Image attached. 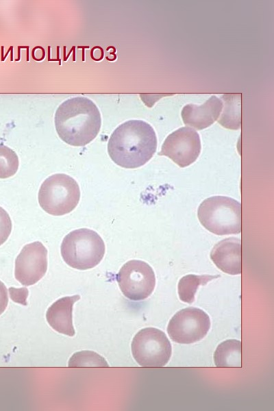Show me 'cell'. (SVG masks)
<instances>
[{"label":"cell","instance_id":"14","mask_svg":"<svg viewBox=\"0 0 274 411\" xmlns=\"http://www.w3.org/2000/svg\"><path fill=\"white\" fill-rule=\"evenodd\" d=\"M241 342L229 339L218 345L214 353V364L217 367L242 366Z\"/></svg>","mask_w":274,"mask_h":411},{"label":"cell","instance_id":"2","mask_svg":"<svg viewBox=\"0 0 274 411\" xmlns=\"http://www.w3.org/2000/svg\"><path fill=\"white\" fill-rule=\"evenodd\" d=\"M54 123L59 137L66 144L83 147L92 141L101 126V116L97 105L85 97H75L63 101L57 108Z\"/></svg>","mask_w":274,"mask_h":411},{"label":"cell","instance_id":"10","mask_svg":"<svg viewBox=\"0 0 274 411\" xmlns=\"http://www.w3.org/2000/svg\"><path fill=\"white\" fill-rule=\"evenodd\" d=\"M47 270V249L40 241L25 245L15 260L14 275L23 286L37 283Z\"/></svg>","mask_w":274,"mask_h":411},{"label":"cell","instance_id":"7","mask_svg":"<svg viewBox=\"0 0 274 411\" xmlns=\"http://www.w3.org/2000/svg\"><path fill=\"white\" fill-rule=\"evenodd\" d=\"M123 294L132 301L147 298L155 286V277L153 269L147 262L132 260L127 262L116 276Z\"/></svg>","mask_w":274,"mask_h":411},{"label":"cell","instance_id":"3","mask_svg":"<svg viewBox=\"0 0 274 411\" xmlns=\"http://www.w3.org/2000/svg\"><path fill=\"white\" fill-rule=\"evenodd\" d=\"M105 244L94 230L81 228L73 230L62 240L60 251L64 261L78 270L94 268L105 254Z\"/></svg>","mask_w":274,"mask_h":411},{"label":"cell","instance_id":"17","mask_svg":"<svg viewBox=\"0 0 274 411\" xmlns=\"http://www.w3.org/2000/svg\"><path fill=\"white\" fill-rule=\"evenodd\" d=\"M19 160L16 152L0 144V179L13 176L17 172Z\"/></svg>","mask_w":274,"mask_h":411},{"label":"cell","instance_id":"19","mask_svg":"<svg viewBox=\"0 0 274 411\" xmlns=\"http://www.w3.org/2000/svg\"><path fill=\"white\" fill-rule=\"evenodd\" d=\"M12 231V221L8 213L0 207V246L8 238Z\"/></svg>","mask_w":274,"mask_h":411},{"label":"cell","instance_id":"16","mask_svg":"<svg viewBox=\"0 0 274 411\" xmlns=\"http://www.w3.org/2000/svg\"><path fill=\"white\" fill-rule=\"evenodd\" d=\"M220 275H197L189 274L179 279L177 286L178 295L181 301L192 303L195 301V296L199 286L206 285L213 279Z\"/></svg>","mask_w":274,"mask_h":411},{"label":"cell","instance_id":"12","mask_svg":"<svg viewBox=\"0 0 274 411\" xmlns=\"http://www.w3.org/2000/svg\"><path fill=\"white\" fill-rule=\"evenodd\" d=\"M210 258L223 272L229 275L241 273V241L231 237L217 242L212 248Z\"/></svg>","mask_w":274,"mask_h":411},{"label":"cell","instance_id":"20","mask_svg":"<svg viewBox=\"0 0 274 411\" xmlns=\"http://www.w3.org/2000/svg\"><path fill=\"white\" fill-rule=\"evenodd\" d=\"M8 303V290L5 284L0 281V315L5 311Z\"/></svg>","mask_w":274,"mask_h":411},{"label":"cell","instance_id":"9","mask_svg":"<svg viewBox=\"0 0 274 411\" xmlns=\"http://www.w3.org/2000/svg\"><path fill=\"white\" fill-rule=\"evenodd\" d=\"M201 148L199 134L192 127H182L166 137L158 155L168 157L184 168L195 162Z\"/></svg>","mask_w":274,"mask_h":411},{"label":"cell","instance_id":"8","mask_svg":"<svg viewBox=\"0 0 274 411\" xmlns=\"http://www.w3.org/2000/svg\"><path fill=\"white\" fill-rule=\"evenodd\" d=\"M210 319L203 310L189 307L171 318L167 327L171 339L179 344H191L203 339L210 328Z\"/></svg>","mask_w":274,"mask_h":411},{"label":"cell","instance_id":"13","mask_svg":"<svg viewBox=\"0 0 274 411\" xmlns=\"http://www.w3.org/2000/svg\"><path fill=\"white\" fill-rule=\"evenodd\" d=\"M80 298L79 295L64 297L55 301L47 310L46 319L56 332L69 336L75 335L73 325V307Z\"/></svg>","mask_w":274,"mask_h":411},{"label":"cell","instance_id":"15","mask_svg":"<svg viewBox=\"0 0 274 411\" xmlns=\"http://www.w3.org/2000/svg\"><path fill=\"white\" fill-rule=\"evenodd\" d=\"M221 99L225 107L218 123L227 129H238L240 127V95L225 94Z\"/></svg>","mask_w":274,"mask_h":411},{"label":"cell","instance_id":"5","mask_svg":"<svg viewBox=\"0 0 274 411\" xmlns=\"http://www.w3.org/2000/svg\"><path fill=\"white\" fill-rule=\"evenodd\" d=\"M42 209L53 216L72 212L80 199L77 182L71 176L57 173L48 177L41 184L38 195Z\"/></svg>","mask_w":274,"mask_h":411},{"label":"cell","instance_id":"6","mask_svg":"<svg viewBox=\"0 0 274 411\" xmlns=\"http://www.w3.org/2000/svg\"><path fill=\"white\" fill-rule=\"evenodd\" d=\"M132 353L136 362L142 367H162L170 360L171 344L160 329L146 327L134 337Z\"/></svg>","mask_w":274,"mask_h":411},{"label":"cell","instance_id":"18","mask_svg":"<svg viewBox=\"0 0 274 411\" xmlns=\"http://www.w3.org/2000/svg\"><path fill=\"white\" fill-rule=\"evenodd\" d=\"M69 367H108L105 359L98 353L90 351H82L74 353L68 361Z\"/></svg>","mask_w":274,"mask_h":411},{"label":"cell","instance_id":"11","mask_svg":"<svg viewBox=\"0 0 274 411\" xmlns=\"http://www.w3.org/2000/svg\"><path fill=\"white\" fill-rule=\"evenodd\" d=\"M222 108V99L213 95L201 105H186L182 110L181 115L186 125L201 130L210 126L219 119Z\"/></svg>","mask_w":274,"mask_h":411},{"label":"cell","instance_id":"1","mask_svg":"<svg viewBox=\"0 0 274 411\" xmlns=\"http://www.w3.org/2000/svg\"><path fill=\"white\" fill-rule=\"evenodd\" d=\"M157 149L152 126L142 120H129L119 125L108 142V153L117 165L136 169L145 164Z\"/></svg>","mask_w":274,"mask_h":411},{"label":"cell","instance_id":"4","mask_svg":"<svg viewBox=\"0 0 274 411\" xmlns=\"http://www.w3.org/2000/svg\"><path fill=\"white\" fill-rule=\"evenodd\" d=\"M197 216L201 224L214 234H238L241 232V204L231 197L213 196L206 199L198 208Z\"/></svg>","mask_w":274,"mask_h":411}]
</instances>
